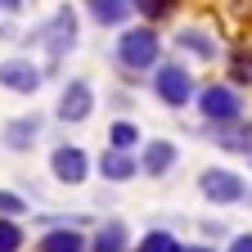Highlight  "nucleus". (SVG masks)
Listing matches in <instances>:
<instances>
[{
    "label": "nucleus",
    "instance_id": "nucleus-1",
    "mask_svg": "<svg viewBox=\"0 0 252 252\" xmlns=\"http://www.w3.org/2000/svg\"><path fill=\"white\" fill-rule=\"evenodd\" d=\"M117 59L126 63V68H153L158 63V36L149 27H135V32H126V36L117 41Z\"/></svg>",
    "mask_w": 252,
    "mask_h": 252
},
{
    "label": "nucleus",
    "instance_id": "nucleus-2",
    "mask_svg": "<svg viewBox=\"0 0 252 252\" xmlns=\"http://www.w3.org/2000/svg\"><path fill=\"white\" fill-rule=\"evenodd\" d=\"M198 104H203V117L212 122V126H220V122H234L239 117V94L230 90V86H207L203 94H198Z\"/></svg>",
    "mask_w": 252,
    "mask_h": 252
},
{
    "label": "nucleus",
    "instance_id": "nucleus-3",
    "mask_svg": "<svg viewBox=\"0 0 252 252\" xmlns=\"http://www.w3.org/2000/svg\"><path fill=\"white\" fill-rule=\"evenodd\" d=\"M41 41H45V50L59 59L63 50H72V41H77V18H72V9H59L45 27H41Z\"/></svg>",
    "mask_w": 252,
    "mask_h": 252
},
{
    "label": "nucleus",
    "instance_id": "nucleus-4",
    "mask_svg": "<svg viewBox=\"0 0 252 252\" xmlns=\"http://www.w3.org/2000/svg\"><path fill=\"white\" fill-rule=\"evenodd\" d=\"M94 108V90L86 81H68V90H63V99H59V117L63 122H86Z\"/></svg>",
    "mask_w": 252,
    "mask_h": 252
},
{
    "label": "nucleus",
    "instance_id": "nucleus-5",
    "mask_svg": "<svg viewBox=\"0 0 252 252\" xmlns=\"http://www.w3.org/2000/svg\"><path fill=\"white\" fill-rule=\"evenodd\" d=\"M158 94H162L167 104H189V94H194V86H189V72L176 68V63H167V68H158Z\"/></svg>",
    "mask_w": 252,
    "mask_h": 252
},
{
    "label": "nucleus",
    "instance_id": "nucleus-6",
    "mask_svg": "<svg viewBox=\"0 0 252 252\" xmlns=\"http://www.w3.org/2000/svg\"><path fill=\"white\" fill-rule=\"evenodd\" d=\"M203 194L212 203H239L243 198V180L234 171H203Z\"/></svg>",
    "mask_w": 252,
    "mask_h": 252
},
{
    "label": "nucleus",
    "instance_id": "nucleus-7",
    "mask_svg": "<svg viewBox=\"0 0 252 252\" xmlns=\"http://www.w3.org/2000/svg\"><path fill=\"white\" fill-rule=\"evenodd\" d=\"M0 86H9L18 94H32V90L41 86V72L32 68L27 59H9V63H0Z\"/></svg>",
    "mask_w": 252,
    "mask_h": 252
},
{
    "label": "nucleus",
    "instance_id": "nucleus-8",
    "mask_svg": "<svg viewBox=\"0 0 252 252\" xmlns=\"http://www.w3.org/2000/svg\"><path fill=\"white\" fill-rule=\"evenodd\" d=\"M171 167H176V144H167V140H153L144 149V158H140V171L144 176H167Z\"/></svg>",
    "mask_w": 252,
    "mask_h": 252
},
{
    "label": "nucleus",
    "instance_id": "nucleus-9",
    "mask_svg": "<svg viewBox=\"0 0 252 252\" xmlns=\"http://www.w3.org/2000/svg\"><path fill=\"white\" fill-rule=\"evenodd\" d=\"M50 167H54L59 180L81 185V180H86V153H81V149H59V153L50 158Z\"/></svg>",
    "mask_w": 252,
    "mask_h": 252
},
{
    "label": "nucleus",
    "instance_id": "nucleus-10",
    "mask_svg": "<svg viewBox=\"0 0 252 252\" xmlns=\"http://www.w3.org/2000/svg\"><path fill=\"white\" fill-rule=\"evenodd\" d=\"M99 171H104L108 180H131V176L140 171V162H135L126 149H113V153H104V158H99Z\"/></svg>",
    "mask_w": 252,
    "mask_h": 252
},
{
    "label": "nucleus",
    "instance_id": "nucleus-11",
    "mask_svg": "<svg viewBox=\"0 0 252 252\" xmlns=\"http://www.w3.org/2000/svg\"><path fill=\"white\" fill-rule=\"evenodd\" d=\"M216 140H220V149H252V126H239V117L234 122H220V131H216Z\"/></svg>",
    "mask_w": 252,
    "mask_h": 252
},
{
    "label": "nucleus",
    "instance_id": "nucleus-12",
    "mask_svg": "<svg viewBox=\"0 0 252 252\" xmlns=\"http://www.w3.org/2000/svg\"><path fill=\"white\" fill-rule=\"evenodd\" d=\"M41 252H86V243H81L77 230H54V234L41 239Z\"/></svg>",
    "mask_w": 252,
    "mask_h": 252
},
{
    "label": "nucleus",
    "instance_id": "nucleus-13",
    "mask_svg": "<svg viewBox=\"0 0 252 252\" xmlns=\"http://www.w3.org/2000/svg\"><path fill=\"white\" fill-rule=\"evenodd\" d=\"M90 14L113 27V23H122L126 14H131V0H90Z\"/></svg>",
    "mask_w": 252,
    "mask_h": 252
},
{
    "label": "nucleus",
    "instance_id": "nucleus-14",
    "mask_svg": "<svg viewBox=\"0 0 252 252\" xmlns=\"http://www.w3.org/2000/svg\"><path fill=\"white\" fill-rule=\"evenodd\" d=\"M94 248L99 252H126V225L122 220H108V225L99 230V239H94Z\"/></svg>",
    "mask_w": 252,
    "mask_h": 252
},
{
    "label": "nucleus",
    "instance_id": "nucleus-15",
    "mask_svg": "<svg viewBox=\"0 0 252 252\" xmlns=\"http://www.w3.org/2000/svg\"><path fill=\"white\" fill-rule=\"evenodd\" d=\"M32 140H36V117H23V122H14L9 131H5V144L9 149H27Z\"/></svg>",
    "mask_w": 252,
    "mask_h": 252
},
{
    "label": "nucleus",
    "instance_id": "nucleus-16",
    "mask_svg": "<svg viewBox=\"0 0 252 252\" xmlns=\"http://www.w3.org/2000/svg\"><path fill=\"white\" fill-rule=\"evenodd\" d=\"M176 41H180L185 50H194L198 59H212V54H216V45H212V41L203 36V32H180V36H176Z\"/></svg>",
    "mask_w": 252,
    "mask_h": 252
},
{
    "label": "nucleus",
    "instance_id": "nucleus-17",
    "mask_svg": "<svg viewBox=\"0 0 252 252\" xmlns=\"http://www.w3.org/2000/svg\"><path fill=\"white\" fill-rule=\"evenodd\" d=\"M140 252H180V243H176L171 234L158 230V234H144V239H140Z\"/></svg>",
    "mask_w": 252,
    "mask_h": 252
},
{
    "label": "nucleus",
    "instance_id": "nucleus-18",
    "mask_svg": "<svg viewBox=\"0 0 252 252\" xmlns=\"http://www.w3.org/2000/svg\"><path fill=\"white\" fill-rule=\"evenodd\" d=\"M108 140H113V149H131V144H140V131L131 122H117L113 131H108Z\"/></svg>",
    "mask_w": 252,
    "mask_h": 252
},
{
    "label": "nucleus",
    "instance_id": "nucleus-19",
    "mask_svg": "<svg viewBox=\"0 0 252 252\" xmlns=\"http://www.w3.org/2000/svg\"><path fill=\"white\" fill-rule=\"evenodd\" d=\"M18 248H23V230L0 216V252H18Z\"/></svg>",
    "mask_w": 252,
    "mask_h": 252
},
{
    "label": "nucleus",
    "instance_id": "nucleus-20",
    "mask_svg": "<svg viewBox=\"0 0 252 252\" xmlns=\"http://www.w3.org/2000/svg\"><path fill=\"white\" fill-rule=\"evenodd\" d=\"M171 5H176V0H131V9H140L144 18H167Z\"/></svg>",
    "mask_w": 252,
    "mask_h": 252
},
{
    "label": "nucleus",
    "instance_id": "nucleus-21",
    "mask_svg": "<svg viewBox=\"0 0 252 252\" xmlns=\"http://www.w3.org/2000/svg\"><path fill=\"white\" fill-rule=\"evenodd\" d=\"M234 81H252V50L234 54Z\"/></svg>",
    "mask_w": 252,
    "mask_h": 252
},
{
    "label": "nucleus",
    "instance_id": "nucleus-22",
    "mask_svg": "<svg viewBox=\"0 0 252 252\" xmlns=\"http://www.w3.org/2000/svg\"><path fill=\"white\" fill-rule=\"evenodd\" d=\"M0 212L18 216V212H23V198H14V194H0Z\"/></svg>",
    "mask_w": 252,
    "mask_h": 252
},
{
    "label": "nucleus",
    "instance_id": "nucleus-23",
    "mask_svg": "<svg viewBox=\"0 0 252 252\" xmlns=\"http://www.w3.org/2000/svg\"><path fill=\"white\" fill-rule=\"evenodd\" d=\"M230 252H252V234H239V239L230 243Z\"/></svg>",
    "mask_w": 252,
    "mask_h": 252
},
{
    "label": "nucleus",
    "instance_id": "nucleus-24",
    "mask_svg": "<svg viewBox=\"0 0 252 252\" xmlns=\"http://www.w3.org/2000/svg\"><path fill=\"white\" fill-rule=\"evenodd\" d=\"M0 5H5V9H18V5H23V0H0Z\"/></svg>",
    "mask_w": 252,
    "mask_h": 252
},
{
    "label": "nucleus",
    "instance_id": "nucleus-25",
    "mask_svg": "<svg viewBox=\"0 0 252 252\" xmlns=\"http://www.w3.org/2000/svg\"><path fill=\"white\" fill-rule=\"evenodd\" d=\"M180 252H207V248H180Z\"/></svg>",
    "mask_w": 252,
    "mask_h": 252
}]
</instances>
